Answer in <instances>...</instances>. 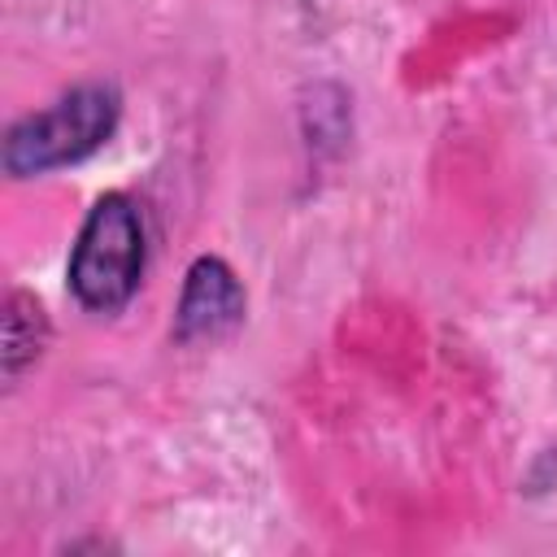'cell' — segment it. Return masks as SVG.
<instances>
[{"mask_svg":"<svg viewBox=\"0 0 557 557\" xmlns=\"http://www.w3.org/2000/svg\"><path fill=\"white\" fill-rule=\"evenodd\" d=\"M122 117V91L113 83H83L70 87L39 113H26L4 135V170L13 178L48 174L61 165L87 161L96 148L109 144Z\"/></svg>","mask_w":557,"mask_h":557,"instance_id":"1","label":"cell"},{"mask_svg":"<svg viewBox=\"0 0 557 557\" xmlns=\"http://www.w3.org/2000/svg\"><path fill=\"white\" fill-rule=\"evenodd\" d=\"M144 283V222L131 196H100L70 252V287L83 309L117 313Z\"/></svg>","mask_w":557,"mask_h":557,"instance_id":"2","label":"cell"},{"mask_svg":"<svg viewBox=\"0 0 557 557\" xmlns=\"http://www.w3.org/2000/svg\"><path fill=\"white\" fill-rule=\"evenodd\" d=\"M239 322H244V287L235 270L222 257H196L178 296L174 335L183 344H200V339H222Z\"/></svg>","mask_w":557,"mask_h":557,"instance_id":"3","label":"cell"},{"mask_svg":"<svg viewBox=\"0 0 557 557\" xmlns=\"http://www.w3.org/2000/svg\"><path fill=\"white\" fill-rule=\"evenodd\" d=\"M48 344V318L35 296L9 292L4 296V339H0V361H4V383H17L44 352Z\"/></svg>","mask_w":557,"mask_h":557,"instance_id":"4","label":"cell"}]
</instances>
